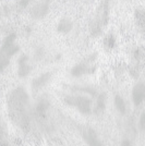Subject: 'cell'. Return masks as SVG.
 Returning <instances> with one entry per match:
<instances>
[{
    "mask_svg": "<svg viewBox=\"0 0 145 146\" xmlns=\"http://www.w3.org/2000/svg\"><path fill=\"white\" fill-rule=\"evenodd\" d=\"M144 125H145V113H142L141 115V120H140V127H141L142 130L144 129Z\"/></svg>",
    "mask_w": 145,
    "mask_h": 146,
    "instance_id": "14",
    "label": "cell"
},
{
    "mask_svg": "<svg viewBox=\"0 0 145 146\" xmlns=\"http://www.w3.org/2000/svg\"><path fill=\"white\" fill-rule=\"evenodd\" d=\"M47 12H48V5L47 3H39V5H37L32 9L31 14H32L33 18L41 19L43 17H45L47 14Z\"/></svg>",
    "mask_w": 145,
    "mask_h": 146,
    "instance_id": "5",
    "label": "cell"
},
{
    "mask_svg": "<svg viewBox=\"0 0 145 146\" xmlns=\"http://www.w3.org/2000/svg\"><path fill=\"white\" fill-rule=\"evenodd\" d=\"M115 43H116V40L112 35H110V36L107 37V45H108V47L112 48V47L115 46Z\"/></svg>",
    "mask_w": 145,
    "mask_h": 146,
    "instance_id": "13",
    "label": "cell"
},
{
    "mask_svg": "<svg viewBox=\"0 0 145 146\" xmlns=\"http://www.w3.org/2000/svg\"><path fill=\"white\" fill-rule=\"evenodd\" d=\"M27 100H29V96L24 88L14 90L9 99L10 111L12 113L13 119L17 121V123H19V125L21 128L25 129V130H27L29 125H30L29 117L25 112Z\"/></svg>",
    "mask_w": 145,
    "mask_h": 146,
    "instance_id": "1",
    "label": "cell"
},
{
    "mask_svg": "<svg viewBox=\"0 0 145 146\" xmlns=\"http://www.w3.org/2000/svg\"><path fill=\"white\" fill-rule=\"evenodd\" d=\"M47 108H48V103H47V102H45V100L39 102L38 105H37V107H36V111H37V113H38V116L45 118V115H46Z\"/></svg>",
    "mask_w": 145,
    "mask_h": 146,
    "instance_id": "11",
    "label": "cell"
},
{
    "mask_svg": "<svg viewBox=\"0 0 145 146\" xmlns=\"http://www.w3.org/2000/svg\"><path fill=\"white\" fill-rule=\"evenodd\" d=\"M50 76H51V74H50L49 72H47V73L42 74L41 76L36 78V79L32 82V86H33V88H34V90H39V88H42L43 86H45L49 82Z\"/></svg>",
    "mask_w": 145,
    "mask_h": 146,
    "instance_id": "6",
    "label": "cell"
},
{
    "mask_svg": "<svg viewBox=\"0 0 145 146\" xmlns=\"http://www.w3.org/2000/svg\"><path fill=\"white\" fill-rule=\"evenodd\" d=\"M30 0H22L21 1V6H23V7H25L26 5H27V2H29Z\"/></svg>",
    "mask_w": 145,
    "mask_h": 146,
    "instance_id": "16",
    "label": "cell"
},
{
    "mask_svg": "<svg viewBox=\"0 0 145 146\" xmlns=\"http://www.w3.org/2000/svg\"><path fill=\"white\" fill-rule=\"evenodd\" d=\"M145 97V86L143 83H138L136 85L134 86L132 92V98L133 103L135 106H139L143 103Z\"/></svg>",
    "mask_w": 145,
    "mask_h": 146,
    "instance_id": "4",
    "label": "cell"
},
{
    "mask_svg": "<svg viewBox=\"0 0 145 146\" xmlns=\"http://www.w3.org/2000/svg\"><path fill=\"white\" fill-rule=\"evenodd\" d=\"M83 139L88 146H104L102 141L98 139L96 132L91 128H85L82 132Z\"/></svg>",
    "mask_w": 145,
    "mask_h": 146,
    "instance_id": "3",
    "label": "cell"
},
{
    "mask_svg": "<svg viewBox=\"0 0 145 146\" xmlns=\"http://www.w3.org/2000/svg\"><path fill=\"white\" fill-rule=\"evenodd\" d=\"M65 103L69 106L76 108L80 112L85 113V115H90L92 112L91 99L85 96H66Z\"/></svg>",
    "mask_w": 145,
    "mask_h": 146,
    "instance_id": "2",
    "label": "cell"
},
{
    "mask_svg": "<svg viewBox=\"0 0 145 146\" xmlns=\"http://www.w3.org/2000/svg\"><path fill=\"white\" fill-rule=\"evenodd\" d=\"M93 71H94V70H93L92 68L87 67V64L81 63V64H78V66H75V67L72 68L71 74H72L73 76H80V75H82V74H84V73H92Z\"/></svg>",
    "mask_w": 145,
    "mask_h": 146,
    "instance_id": "8",
    "label": "cell"
},
{
    "mask_svg": "<svg viewBox=\"0 0 145 146\" xmlns=\"http://www.w3.org/2000/svg\"><path fill=\"white\" fill-rule=\"evenodd\" d=\"M27 57L22 56L19 60V75L20 76H26L31 71V67L27 64Z\"/></svg>",
    "mask_w": 145,
    "mask_h": 146,
    "instance_id": "7",
    "label": "cell"
},
{
    "mask_svg": "<svg viewBox=\"0 0 145 146\" xmlns=\"http://www.w3.org/2000/svg\"><path fill=\"white\" fill-rule=\"evenodd\" d=\"M105 107H106V98H105V95L102 94V95H99V97L97 99L96 109H95V111H96L97 113H99V112L104 111Z\"/></svg>",
    "mask_w": 145,
    "mask_h": 146,
    "instance_id": "12",
    "label": "cell"
},
{
    "mask_svg": "<svg viewBox=\"0 0 145 146\" xmlns=\"http://www.w3.org/2000/svg\"><path fill=\"white\" fill-rule=\"evenodd\" d=\"M115 105H116V108L118 109L119 112H121V113H124L126 112V103H124L123 98L121 97L120 95H117L115 97Z\"/></svg>",
    "mask_w": 145,
    "mask_h": 146,
    "instance_id": "10",
    "label": "cell"
},
{
    "mask_svg": "<svg viewBox=\"0 0 145 146\" xmlns=\"http://www.w3.org/2000/svg\"><path fill=\"white\" fill-rule=\"evenodd\" d=\"M71 29H72V23L69 20H61L57 27V30L62 33H68V32H70Z\"/></svg>",
    "mask_w": 145,
    "mask_h": 146,
    "instance_id": "9",
    "label": "cell"
},
{
    "mask_svg": "<svg viewBox=\"0 0 145 146\" xmlns=\"http://www.w3.org/2000/svg\"><path fill=\"white\" fill-rule=\"evenodd\" d=\"M121 146H131V142H130L129 140H124L123 142H122Z\"/></svg>",
    "mask_w": 145,
    "mask_h": 146,
    "instance_id": "15",
    "label": "cell"
}]
</instances>
